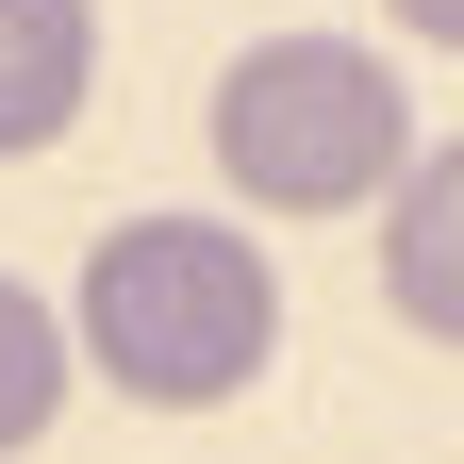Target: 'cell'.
<instances>
[{"instance_id": "cell-3", "label": "cell", "mask_w": 464, "mask_h": 464, "mask_svg": "<svg viewBox=\"0 0 464 464\" xmlns=\"http://www.w3.org/2000/svg\"><path fill=\"white\" fill-rule=\"evenodd\" d=\"M382 299H398V332L464 348V133L382 183Z\"/></svg>"}, {"instance_id": "cell-1", "label": "cell", "mask_w": 464, "mask_h": 464, "mask_svg": "<svg viewBox=\"0 0 464 464\" xmlns=\"http://www.w3.org/2000/svg\"><path fill=\"white\" fill-rule=\"evenodd\" d=\"M67 348L133 415H216L282 348V266H266V232H232V216H116L83 249Z\"/></svg>"}, {"instance_id": "cell-2", "label": "cell", "mask_w": 464, "mask_h": 464, "mask_svg": "<svg viewBox=\"0 0 464 464\" xmlns=\"http://www.w3.org/2000/svg\"><path fill=\"white\" fill-rule=\"evenodd\" d=\"M216 166L249 216H365L415 166V100L365 34H249L216 67Z\"/></svg>"}, {"instance_id": "cell-4", "label": "cell", "mask_w": 464, "mask_h": 464, "mask_svg": "<svg viewBox=\"0 0 464 464\" xmlns=\"http://www.w3.org/2000/svg\"><path fill=\"white\" fill-rule=\"evenodd\" d=\"M83 83H100V0H0V166L67 150Z\"/></svg>"}, {"instance_id": "cell-5", "label": "cell", "mask_w": 464, "mask_h": 464, "mask_svg": "<svg viewBox=\"0 0 464 464\" xmlns=\"http://www.w3.org/2000/svg\"><path fill=\"white\" fill-rule=\"evenodd\" d=\"M67 382H83V348H67V315H50L34 282L0 266V464H17V448H50V415H67Z\"/></svg>"}, {"instance_id": "cell-6", "label": "cell", "mask_w": 464, "mask_h": 464, "mask_svg": "<svg viewBox=\"0 0 464 464\" xmlns=\"http://www.w3.org/2000/svg\"><path fill=\"white\" fill-rule=\"evenodd\" d=\"M398 34H415V50H464V0H398Z\"/></svg>"}]
</instances>
